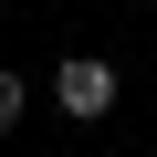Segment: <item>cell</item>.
<instances>
[{"instance_id":"obj_1","label":"cell","mask_w":157,"mask_h":157,"mask_svg":"<svg viewBox=\"0 0 157 157\" xmlns=\"http://www.w3.org/2000/svg\"><path fill=\"white\" fill-rule=\"evenodd\" d=\"M52 105H63L73 126H94V115H115V63H94V52H73V63L52 73Z\"/></svg>"},{"instance_id":"obj_2","label":"cell","mask_w":157,"mask_h":157,"mask_svg":"<svg viewBox=\"0 0 157 157\" xmlns=\"http://www.w3.org/2000/svg\"><path fill=\"white\" fill-rule=\"evenodd\" d=\"M32 115V84H21V73H0V126H21Z\"/></svg>"},{"instance_id":"obj_3","label":"cell","mask_w":157,"mask_h":157,"mask_svg":"<svg viewBox=\"0 0 157 157\" xmlns=\"http://www.w3.org/2000/svg\"><path fill=\"white\" fill-rule=\"evenodd\" d=\"M136 11H157V0H136Z\"/></svg>"}]
</instances>
